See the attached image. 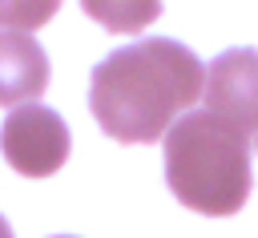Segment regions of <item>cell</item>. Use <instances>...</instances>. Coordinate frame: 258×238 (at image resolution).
<instances>
[{
    "instance_id": "obj_6",
    "label": "cell",
    "mask_w": 258,
    "mask_h": 238,
    "mask_svg": "<svg viewBox=\"0 0 258 238\" xmlns=\"http://www.w3.org/2000/svg\"><path fill=\"white\" fill-rule=\"evenodd\" d=\"M0 238H12V226H8V218L0 214Z\"/></svg>"
},
{
    "instance_id": "obj_2",
    "label": "cell",
    "mask_w": 258,
    "mask_h": 238,
    "mask_svg": "<svg viewBox=\"0 0 258 238\" xmlns=\"http://www.w3.org/2000/svg\"><path fill=\"white\" fill-rule=\"evenodd\" d=\"M165 182L173 198L198 214H238L254 186L250 137L206 109L177 117L165 133Z\"/></svg>"
},
{
    "instance_id": "obj_8",
    "label": "cell",
    "mask_w": 258,
    "mask_h": 238,
    "mask_svg": "<svg viewBox=\"0 0 258 238\" xmlns=\"http://www.w3.org/2000/svg\"><path fill=\"white\" fill-rule=\"evenodd\" d=\"M254 141H258V137H254Z\"/></svg>"
},
{
    "instance_id": "obj_7",
    "label": "cell",
    "mask_w": 258,
    "mask_h": 238,
    "mask_svg": "<svg viewBox=\"0 0 258 238\" xmlns=\"http://www.w3.org/2000/svg\"><path fill=\"white\" fill-rule=\"evenodd\" d=\"M56 238H73V234H56Z\"/></svg>"
},
{
    "instance_id": "obj_1",
    "label": "cell",
    "mask_w": 258,
    "mask_h": 238,
    "mask_svg": "<svg viewBox=\"0 0 258 238\" xmlns=\"http://www.w3.org/2000/svg\"><path fill=\"white\" fill-rule=\"evenodd\" d=\"M206 65L169 36H145L109 52L89 81V109L97 125L125 145L161 141L177 117L202 97Z\"/></svg>"
},
{
    "instance_id": "obj_5",
    "label": "cell",
    "mask_w": 258,
    "mask_h": 238,
    "mask_svg": "<svg viewBox=\"0 0 258 238\" xmlns=\"http://www.w3.org/2000/svg\"><path fill=\"white\" fill-rule=\"evenodd\" d=\"M206 113L218 121L242 129L246 137H258V52L254 48H230L206 69Z\"/></svg>"
},
{
    "instance_id": "obj_4",
    "label": "cell",
    "mask_w": 258,
    "mask_h": 238,
    "mask_svg": "<svg viewBox=\"0 0 258 238\" xmlns=\"http://www.w3.org/2000/svg\"><path fill=\"white\" fill-rule=\"evenodd\" d=\"M69 125L56 109L32 101L8 113V121L0 125V153L4 161L24 173V177H48L64 165L69 157Z\"/></svg>"
},
{
    "instance_id": "obj_3",
    "label": "cell",
    "mask_w": 258,
    "mask_h": 238,
    "mask_svg": "<svg viewBox=\"0 0 258 238\" xmlns=\"http://www.w3.org/2000/svg\"><path fill=\"white\" fill-rule=\"evenodd\" d=\"M52 16V4H0V105H32L48 85V56L32 28Z\"/></svg>"
}]
</instances>
